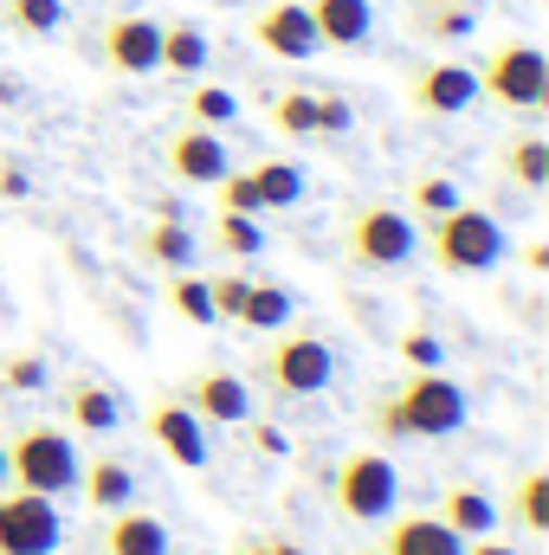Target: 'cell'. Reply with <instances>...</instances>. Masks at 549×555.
<instances>
[{"label": "cell", "instance_id": "3", "mask_svg": "<svg viewBox=\"0 0 549 555\" xmlns=\"http://www.w3.org/2000/svg\"><path fill=\"white\" fill-rule=\"evenodd\" d=\"M472 72H478V98H491L511 117H537L549 104V59L537 39H498V46H485V59Z\"/></svg>", "mask_w": 549, "mask_h": 555}, {"label": "cell", "instance_id": "14", "mask_svg": "<svg viewBox=\"0 0 549 555\" xmlns=\"http://www.w3.org/2000/svg\"><path fill=\"white\" fill-rule=\"evenodd\" d=\"M162 168H168L181 188H214V181L233 168V155H227L220 130L188 124V130H175V137H168V149H162Z\"/></svg>", "mask_w": 549, "mask_h": 555}, {"label": "cell", "instance_id": "2", "mask_svg": "<svg viewBox=\"0 0 549 555\" xmlns=\"http://www.w3.org/2000/svg\"><path fill=\"white\" fill-rule=\"evenodd\" d=\"M253 375L278 401H310V395H323L336 382V349L317 330H272V343L259 349Z\"/></svg>", "mask_w": 549, "mask_h": 555}, {"label": "cell", "instance_id": "37", "mask_svg": "<svg viewBox=\"0 0 549 555\" xmlns=\"http://www.w3.org/2000/svg\"><path fill=\"white\" fill-rule=\"evenodd\" d=\"M401 356H408L413 369H446V349H439V336H426V330H408V336H401Z\"/></svg>", "mask_w": 549, "mask_h": 555}, {"label": "cell", "instance_id": "13", "mask_svg": "<svg viewBox=\"0 0 549 555\" xmlns=\"http://www.w3.org/2000/svg\"><path fill=\"white\" fill-rule=\"evenodd\" d=\"M253 46L259 52H272V59H291V65H304V59H317L323 46H317V26H310V13H304V0H266L259 13H253Z\"/></svg>", "mask_w": 549, "mask_h": 555}, {"label": "cell", "instance_id": "17", "mask_svg": "<svg viewBox=\"0 0 549 555\" xmlns=\"http://www.w3.org/2000/svg\"><path fill=\"white\" fill-rule=\"evenodd\" d=\"M78 491H85V504L91 511H124V504H137V472L117 459V452H98V459H85L78 465Z\"/></svg>", "mask_w": 549, "mask_h": 555}, {"label": "cell", "instance_id": "7", "mask_svg": "<svg viewBox=\"0 0 549 555\" xmlns=\"http://www.w3.org/2000/svg\"><path fill=\"white\" fill-rule=\"evenodd\" d=\"M395 498H401V472H395V459L375 452V446L349 452V459L330 472V511H336L343 524H388V517H395Z\"/></svg>", "mask_w": 549, "mask_h": 555}, {"label": "cell", "instance_id": "12", "mask_svg": "<svg viewBox=\"0 0 549 555\" xmlns=\"http://www.w3.org/2000/svg\"><path fill=\"white\" fill-rule=\"evenodd\" d=\"M175 401L201 420V426H246L253 420V388L233 369H194Z\"/></svg>", "mask_w": 549, "mask_h": 555}, {"label": "cell", "instance_id": "41", "mask_svg": "<svg viewBox=\"0 0 549 555\" xmlns=\"http://www.w3.org/2000/svg\"><path fill=\"white\" fill-rule=\"evenodd\" d=\"M465 555H518V550H511L505 537H472V543H465Z\"/></svg>", "mask_w": 549, "mask_h": 555}, {"label": "cell", "instance_id": "22", "mask_svg": "<svg viewBox=\"0 0 549 555\" xmlns=\"http://www.w3.org/2000/svg\"><path fill=\"white\" fill-rule=\"evenodd\" d=\"M433 517H439L452 537H465V543L498 530V504H491L478 485H446V498H439V511H433Z\"/></svg>", "mask_w": 549, "mask_h": 555}, {"label": "cell", "instance_id": "24", "mask_svg": "<svg viewBox=\"0 0 549 555\" xmlns=\"http://www.w3.org/2000/svg\"><path fill=\"white\" fill-rule=\"evenodd\" d=\"M240 330H253V336H272L291 323V291L284 284H266V278H253L246 284V297H240V317H233Z\"/></svg>", "mask_w": 549, "mask_h": 555}, {"label": "cell", "instance_id": "6", "mask_svg": "<svg viewBox=\"0 0 549 555\" xmlns=\"http://www.w3.org/2000/svg\"><path fill=\"white\" fill-rule=\"evenodd\" d=\"M413 253H420V227L395 201H362L343 220V259L356 272H401V266H413Z\"/></svg>", "mask_w": 549, "mask_h": 555}, {"label": "cell", "instance_id": "46", "mask_svg": "<svg viewBox=\"0 0 549 555\" xmlns=\"http://www.w3.org/2000/svg\"><path fill=\"white\" fill-rule=\"evenodd\" d=\"M0 485H7V446H0Z\"/></svg>", "mask_w": 549, "mask_h": 555}, {"label": "cell", "instance_id": "27", "mask_svg": "<svg viewBox=\"0 0 549 555\" xmlns=\"http://www.w3.org/2000/svg\"><path fill=\"white\" fill-rule=\"evenodd\" d=\"M511 524L524 537H549V472H524L511 485Z\"/></svg>", "mask_w": 549, "mask_h": 555}, {"label": "cell", "instance_id": "32", "mask_svg": "<svg viewBox=\"0 0 549 555\" xmlns=\"http://www.w3.org/2000/svg\"><path fill=\"white\" fill-rule=\"evenodd\" d=\"M233 117H240V98H233V91H220V85H194V91H188V124L227 130Z\"/></svg>", "mask_w": 549, "mask_h": 555}, {"label": "cell", "instance_id": "25", "mask_svg": "<svg viewBox=\"0 0 549 555\" xmlns=\"http://www.w3.org/2000/svg\"><path fill=\"white\" fill-rule=\"evenodd\" d=\"M0 26L20 39H59L65 33V0H0Z\"/></svg>", "mask_w": 549, "mask_h": 555}, {"label": "cell", "instance_id": "43", "mask_svg": "<svg viewBox=\"0 0 549 555\" xmlns=\"http://www.w3.org/2000/svg\"><path fill=\"white\" fill-rule=\"evenodd\" d=\"M7 104H20V78H13V72H0V111H7Z\"/></svg>", "mask_w": 549, "mask_h": 555}, {"label": "cell", "instance_id": "26", "mask_svg": "<svg viewBox=\"0 0 549 555\" xmlns=\"http://www.w3.org/2000/svg\"><path fill=\"white\" fill-rule=\"evenodd\" d=\"M408 26L420 39H439V46H459L478 33V7H408Z\"/></svg>", "mask_w": 549, "mask_h": 555}, {"label": "cell", "instance_id": "45", "mask_svg": "<svg viewBox=\"0 0 549 555\" xmlns=\"http://www.w3.org/2000/svg\"><path fill=\"white\" fill-rule=\"evenodd\" d=\"M408 7H478V0H408Z\"/></svg>", "mask_w": 549, "mask_h": 555}, {"label": "cell", "instance_id": "18", "mask_svg": "<svg viewBox=\"0 0 549 555\" xmlns=\"http://www.w3.org/2000/svg\"><path fill=\"white\" fill-rule=\"evenodd\" d=\"M310 26H317V46H362L375 33V7L369 0H304Z\"/></svg>", "mask_w": 549, "mask_h": 555}, {"label": "cell", "instance_id": "39", "mask_svg": "<svg viewBox=\"0 0 549 555\" xmlns=\"http://www.w3.org/2000/svg\"><path fill=\"white\" fill-rule=\"evenodd\" d=\"M26 194H33V181H26V168L7 155V162H0V201H26Z\"/></svg>", "mask_w": 549, "mask_h": 555}, {"label": "cell", "instance_id": "29", "mask_svg": "<svg viewBox=\"0 0 549 555\" xmlns=\"http://www.w3.org/2000/svg\"><path fill=\"white\" fill-rule=\"evenodd\" d=\"M168 310L181 317V323H194V330H214V297H207V278L194 272H168Z\"/></svg>", "mask_w": 549, "mask_h": 555}, {"label": "cell", "instance_id": "4", "mask_svg": "<svg viewBox=\"0 0 549 555\" xmlns=\"http://www.w3.org/2000/svg\"><path fill=\"white\" fill-rule=\"evenodd\" d=\"M426 253H433V266L446 278H478L491 272L505 253H511V240H505V227L485 214V207H452V214H439V220H426Z\"/></svg>", "mask_w": 549, "mask_h": 555}, {"label": "cell", "instance_id": "44", "mask_svg": "<svg viewBox=\"0 0 549 555\" xmlns=\"http://www.w3.org/2000/svg\"><path fill=\"white\" fill-rule=\"evenodd\" d=\"M524 266L531 272H549V246H524Z\"/></svg>", "mask_w": 549, "mask_h": 555}, {"label": "cell", "instance_id": "9", "mask_svg": "<svg viewBox=\"0 0 549 555\" xmlns=\"http://www.w3.org/2000/svg\"><path fill=\"white\" fill-rule=\"evenodd\" d=\"M142 433H149V446H155L168 465H181V472H207V459H214V446H207V426L188 414L175 395L149 401V414H142Z\"/></svg>", "mask_w": 549, "mask_h": 555}, {"label": "cell", "instance_id": "31", "mask_svg": "<svg viewBox=\"0 0 549 555\" xmlns=\"http://www.w3.org/2000/svg\"><path fill=\"white\" fill-rule=\"evenodd\" d=\"M266 117L278 137H317V91H278Z\"/></svg>", "mask_w": 549, "mask_h": 555}, {"label": "cell", "instance_id": "40", "mask_svg": "<svg viewBox=\"0 0 549 555\" xmlns=\"http://www.w3.org/2000/svg\"><path fill=\"white\" fill-rule=\"evenodd\" d=\"M233 555H304L297 543H278V537H266V543H240Z\"/></svg>", "mask_w": 549, "mask_h": 555}, {"label": "cell", "instance_id": "35", "mask_svg": "<svg viewBox=\"0 0 549 555\" xmlns=\"http://www.w3.org/2000/svg\"><path fill=\"white\" fill-rule=\"evenodd\" d=\"M0 388H13V395H39V388H46V356L13 349V356L0 362Z\"/></svg>", "mask_w": 549, "mask_h": 555}, {"label": "cell", "instance_id": "42", "mask_svg": "<svg viewBox=\"0 0 549 555\" xmlns=\"http://www.w3.org/2000/svg\"><path fill=\"white\" fill-rule=\"evenodd\" d=\"M253 446H259V452H284V439H278V426H253Z\"/></svg>", "mask_w": 549, "mask_h": 555}, {"label": "cell", "instance_id": "23", "mask_svg": "<svg viewBox=\"0 0 549 555\" xmlns=\"http://www.w3.org/2000/svg\"><path fill=\"white\" fill-rule=\"evenodd\" d=\"M498 175L524 194H544L549 188V142L544 137H511L498 149Z\"/></svg>", "mask_w": 549, "mask_h": 555}, {"label": "cell", "instance_id": "5", "mask_svg": "<svg viewBox=\"0 0 549 555\" xmlns=\"http://www.w3.org/2000/svg\"><path fill=\"white\" fill-rule=\"evenodd\" d=\"M78 446L65 426H20L7 439V485L33 491V498H65L78 491Z\"/></svg>", "mask_w": 549, "mask_h": 555}, {"label": "cell", "instance_id": "20", "mask_svg": "<svg viewBox=\"0 0 549 555\" xmlns=\"http://www.w3.org/2000/svg\"><path fill=\"white\" fill-rule=\"evenodd\" d=\"M194 253H201V240L181 227V220H149L137 233V259L142 266H155V272H194Z\"/></svg>", "mask_w": 549, "mask_h": 555}, {"label": "cell", "instance_id": "21", "mask_svg": "<svg viewBox=\"0 0 549 555\" xmlns=\"http://www.w3.org/2000/svg\"><path fill=\"white\" fill-rule=\"evenodd\" d=\"M207 59H214V46H207V33H201L194 20H162L155 72H168V78H201V72H207Z\"/></svg>", "mask_w": 549, "mask_h": 555}, {"label": "cell", "instance_id": "33", "mask_svg": "<svg viewBox=\"0 0 549 555\" xmlns=\"http://www.w3.org/2000/svg\"><path fill=\"white\" fill-rule=\"evenodd\" d=\"M214 201H220V214H266V201H259V188H253L246 168H227L214 181Z\"/></svg>", "mask_w": 549, "mask_h": 555}, {"label": "cell", "instance_id": "11", "mask_svg": "<svg viewBox=\"0 0 549 555\" xmlns=\"http://www.w3.org/2000/svg\"><path fill=\"white\" fill-rule=\"evenodd\" d=\"M59 537H65V524H59L52 498H33V491L0 498V555H52Z\"/></svg>", "mask_w": 549, "mask_h": 555}, {"label": "cell", "instance_id": "36", "mask_svg": "<svg viewBox=\"0 0 549 555\" xmlns=\"http://www.w3.org/2000/svg\"><path fill=\"white\" fill-rule=\"evenodd\" d=\"M246 284H253V278H240V272L207 278V297H214V323H233V317H240V297H246Z\"/></svg>", "mask_w": 549, "mask_h": 555}, {"label": "cell", "instance_id": "10", "mask_svg": "<svg viewBox=\"0 0 549 555\" xmlns=\"http://www.w3.org/2000/svg\"><path fill=\"white\" fill-rule=\"evenodd\" d=\"M155 52H162V20H149V13H111L98 26V59L117 78H149Z\"/></svg>", "mask_w": 549, "mask_h": 555}, {"label": "cell", "instance_id": "38", "mask_svg": "<svg viewBox=\"0 0 549 555\" xmlns=\"http://www.w3.org/2000/svg\"><path fill=\"white\" fill-rule=\"evenodd\" d=\"M356 117H349V104L336 98V91H317V137H343Z\"/></svg>", "mask_w": 549, "mask_h": 555}, {"label": "cell", "instance_id": "15", "mask_svg": "<svg viewBox=\"0 0 549 555\" xmlns=\"http://www.w3.org/2000/svg\"><path fill=\"white\" fill-rule=\"evenodd\" d=\"M59 408H65V433L111 439V433L124 426V401H117V388H111V382H98V375H72V382H65V395H59Z\"/></svg>", "mask_w": 549, "mask_h": 555}, {"label": "cell", "instance_id": "28", "mask_svg": "<svg viewBox=\"0 0 549 555\" xmlns=\"http://www.w3.org/2000/svg\"><path fill=\"white\" fill-rule=\"evenodd\" d=\"M214 253H227V259H259V253H266L259 214H214Z\"/></svg>", "mask_w": 549, "mask_h": 555}, {"label": "cell", "instance_id": "1", "mask_svg": "<svg viewBox=\"0 0 549 555\" xmlns=\"http://www.w3.org/2000/svg\"><path fill=\"white\" fill-rule=\"evenodd\" d=\"M465 426V388L446 369H413L401 388L369 401L375 439H452Z\"/></svg>", "mask_w": 549, "mask_h": 555}, {"label": "cell", "instance_id": "47", "mask_svg": "<svg viewBox=\"0 0 549 555\" xmlns=\"http://www.w3.org/2000/svg\"><path fill=\"white\" fill-rule=\"evenodd\" d=\"M356 555H382V550H356Z\"/></svg>", "mask_w": 549, "mask_h": 555}, {"label": "cell", "instance_id": "30", "mask_svg": "<svg viewBox=\"0 0 549 555\" xmlns=\"http://www.w3.org/2000/svg\"><path fill=\"white\" fill-rule=\"evenodd\" d=\"M246 175H253V188H259V201H266V207H297V201H304V168H297V162H259V168H246Z\"/></svg>", "mask_w": 549, "mask_h": 555}, {"label": "cell", "instance_id": "16", "mask_svg": "<svg viewBox=\"0 0 549 555\" xmlns=\"http://www.w3.org/2000/svg\"><path fill=\"white\" fill-rule=\"evenodd\" d=\"M98 550H104V555H168V524H162L155 511L124 504V511H111V517H104Z\"/></svg>", "mask_w": 549, "mask_h": 555}, {"label": "cell", "instance_id": "8", "mask_svg": "<svg viewBox=\"0 0 549 555\" xmlns=\"http://www.w3.org/2000/svg\"><path fill=\"white\" fill-rule=\"evenodd\" d=\"M401 91H408V104L420 117H465L478 104V72L459 65V59H426V65L408 72Z\"/></svg>", "mask_w": 549, "mask_h": 555}, {"label": "cell", "instance_id": "34", "mask_svg": "<svg viewBox=\"0 0 549 555\" xmlns=\"http://www.w3.org/2000/svg\"><path fill=\"white\" fill-rule=\"evenodd\" d=\"M408 201H413V214H426V220H439V214H452V207H459L465 194H459V188H452L446 175H420V181L408 188Z\"/></svg>", "mask_w": 549, "mask_h": 555}, {"label": "cell", "instance_id": "19", "mask_svg": "<svg viewBox=\"0 0 549 555\" xmlns=\"http://www.w3.org/2000/svg\"><path fill=\"white\" fill-rule=\"evenodd\" d=\"M382 555H465V537H452L433 511L426 517H388V530H382Z\"/></svg>", "mask_w": 549, "mask_h": 555}]
</instances>
